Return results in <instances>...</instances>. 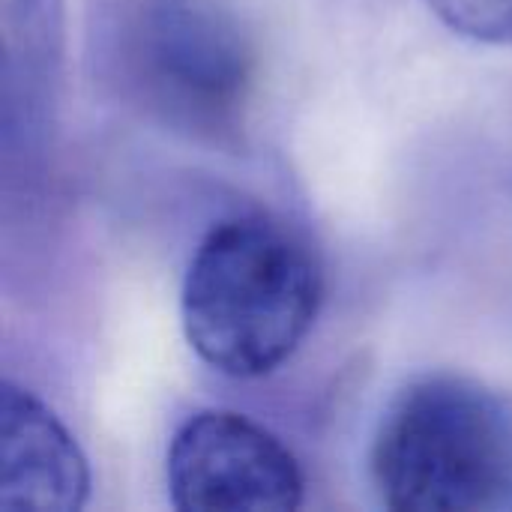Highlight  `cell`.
I'll return each instance as SVG.
<instances>
[{
    "label": "cell",
    "mask_w": 512,
    "mask_h": 512,
    "mask_svg": "<svg viewBox=\"0 0 512 512\" xmlns=\"http://www.w3.org/2000/svg\"><path fill=\"white\" fill-rule=\"evenodd\" d=\"M90 60L129 111L207 144H234L258 78L225 0H90Z\"/></svg>",
    "instance_id": "cell-1"
},
{
    "label": "cell",
    "mask_w": 512,
    "mask_h": 512,
    "mask_svg": "<svg viewBox=\"0 0 512 512\" xmlns=\"http://www.w3.org/2000/svg\"><path fill=\"white\" fill-rule=\"evenodd\" d=\"M324 303V267L309 240L267 213L216 222L198 243L180 294L189 348L219 375H273L306 342Z\"/></svg>",
    "instance_id": "cell-2"
},
{
    "label": "cell",
    "mask_w": 512,
    "mask_h": 512,
    "mask_svg": "<svg viewBox=\"0 0 512 512\" xmlns=\"http://www.w3.org/2000/svg\"><path fill=\"white\" fill-rule=\"evenodd\" d=\"M369 474L396 512H512V402L450 372L408 381L384 408Z\"/></svg>",
    "instance_id": "cell-3"
},
{
    "label": "cell",
    "mask_w": 512,
    "mask_h": 512,
    "mask_svg": "<svg viewBox=\"0 0 512 512\" xmlns=\"http://www.w3.org/2000/svg\"><path fill=\"white\" fill-rule=\"evenodd\" d=\"M168 495L183 512H291L303 507L297 456L237 411H198L171 438Z\"/></svg>",
    "instance_id": "cell-4"
},
{
    "label": "cell",
    "mask_w": 512,
    "mask_h": 512,
    "mask_svg": "<svg viewBox=\"0 0 512 512\" xmlns=\"http://www.w3.org/2000/svg\"><path fill=\"white\" fill-rule=\"evenodd\" d=\"M3 156L33 168L51 141L63 87V0H0Z\"/></svg>",
    "instance_id": "cell-5"
},
{
    "label": "cell",
    "mask_w": 512,
    "mask_h": 512,
    "mask_svg": "<svg viewBox=\"0 0 512 512\" xmlns=\"http://www.w3.org/2000/svg\"><path fill=\"white\" fill-rule=\"evenodd\" d=\"M90 498V468L57 414L27 387H0V507L75 512Z\"/></svg>",
    "instance_id": "cell-6"
},
{
    "label": "cell",
    "mask_w": 512,
    "mask_h": 512,
    "mask_svg": "<svg viewBox=\"0 0 512 512\" xmlns=\"http://www.w3.org/2000/svg\"><path fill=\"white\" fill-rule=\"evenodd\" d=\"M426 6L465 39L512 48V0H426Z\"/></svg>",
    "instance_id": "cell-7"
}]
</instances>
